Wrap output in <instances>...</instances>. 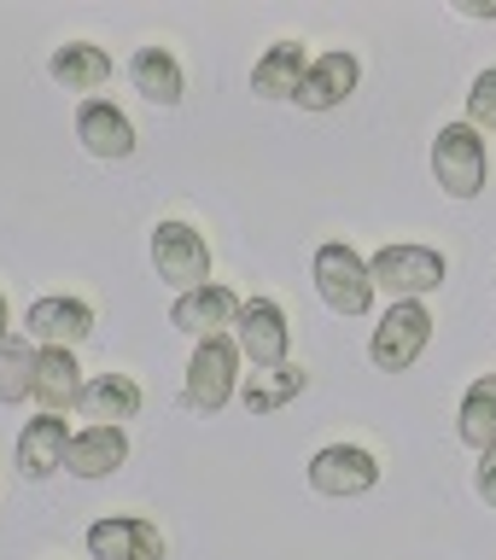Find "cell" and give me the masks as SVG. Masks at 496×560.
I'll return each instance as SVG.
<instances>
[{
  "instance_id": "1",
  "label": "cell",
  "mask_w": 496,
  "mask_h": 560,
  "mask_svg": "<svg viewBox=\"0 0 496 560\" xmlns=\"http://www.w3.org/2000/svg\"><path fill=\"white\" fill-rule=\"evenodd\" d=\"M234 397H240V345H234V332L199 339V345H193V357H187L182 402L193 415H222Z\"/></svg>"
},
{
  "instance_id": "2",
  "label": "cell",
  "mask_w": 496,
  "mask_h": 560,
  "mask_svg": "<svg viewBox=\"0 0 496 560\" xmlns=\"http://www.w3.org/2000/svg\"><path fill=\"white\" fill-rule=\"evenodd\" d=\"M445 275H450L445 252H432V245H415V240L380 245V252L368 257V280H374V292H385L392 304L438 292V287H445Z\"/></svg>"
},
{
  "instance_id": "3",
  "label": "cell",
  "mask_w": 496,
  "mask_h": 560,
  "mask_svg": "<svg viewBox=\"0 0 496 560\" xmlns=\"http://www.w3.org/2000/svg\"><path fill=\"white\" fill-rule=\"evenodd\" d=\"M310 280H315V292H322V304L333 315H368L374 310V280H368V257L357 245H345V240L315 245Z\"/></svg>"
},
{
  "instance_id": "4",
  "label": "cell",
  "mask_w": 496,
  "mask_h": 560,
  "mask_svg": "<svg viewBox=\"0 0 496 560\" xmlns=\"http://www.w3.org/2000/svg\"><path fill=\"white\" fill-rule=\"evenodd\" d=\"M432 345V310L420 304V298H403L380 315L374 339H368V362L380 368V374H410V368L427 357Z\"/></svg>"
},
{
  "instance_id": "5",
  "label": "cell",
  "mask_w": 496,
  "mask_h": 560,
  "mask_svg": "<svg viewBox=\"0 0 496 560\" xmlns=\"http://www.w3.org/2000/svg\"><path fill=\"white\" fill-rule=\"evenodd\" d=\"M432 175L450 199H480L485 182H491V152H485V135L468 129V122H445L432 140Z\"/></svg>"
},
{
  "instance_id": "6",
  "label": "cell",
  "mask_w": 496,
  "mask_h": 560,
  "mask_svg": "<svg viewBox=\"0 0 496 560\" xmlns=\"http://www.w3.org/2000/svg\"><path fill=\"white\" fill-rule=\"evenodd\" d=\"M152 269L164 287L175 292H193V287H210V245L193 222H158L152 228Z\"/></svg>"
},
{
  "instance_id": "7",
  "label": "cell",
  "mask_w": 496,
  "mask_h": 560,
  "mask_svg": "<svg viewBox=\"0 0 496 560\" xmlns=\"http://www.w3.org/2000/svg\"><path fill=\"white\" fill-rule=\"evenodd\" d=\"M304 472H310L315 497H333V502L368 497V490L380 485V462H374V450H362V444H327V450H315Z\"/></svg>"
},
{
  "instance_id": "8",
  "label": "cell",
  "mask_w": 496,
  "mask_h": 560,
  "mask_svg": "<svg viewBox=\"0 0 496 560\" xmlns=\"http://www.w3.org/2000/svg\"><path fill=\"white\" fill-rule=\"evenodd\" d=\"M234 345L252 368H280L292 350V327H287V310L275 298H245L240 304V322H234Z\"/></svg>"
},
{
  "instance_id": "9",
  "label": "cell",
  "mask_w": 496,
  "mask_h": 560,
  "mask_svg": "<svg viewBox=\"0 0 496 560\" xmlns=\"http://www.w3.org/2000/svg\"><path fill=\"white\" fill-rule=\"evenodd\" d=\"M357 82H362L357 52L333 47V52H322V59H310V70H304V82H298L292 105H298V112H339V105L357 94Z\"/></svg>"
},
{
  "instance_id": "10",
  "label": "cell",
  "mask_w": 496,
  "mask_h": 560,
  "mask_svg": "<svg viewBox=\"0 0 496 560\" xmlns=\"http://www.w3.org/2000/svg\"><path fill=\"white\" fill-rule=\"evenodd\" d=\"M240 322V298L228 292V287H193V292H175V304H170V327L175 332H187L193 345L199 339H217V332H228Z\"/></svg>"
},
{
  "instance_id": "11",
  "label": "cell",
  "mask_w": 496,
  "mask_h": 560,
  "mask_svg": "<svg viewBox=\"0 0 496 560\" xmlns=\"http://www.w3.org/2000/svg\"><path fill=\"white\" fill-rule=\"evenodd\" d=\"M88 555L94 560H164V537L140 514H105L88 525Z\"/></svg>"
},
{
  "instance_id": "12",
  "label": "cell",
  "mask_w": 496,
  "mask_h": 560,
  "mask_svg": "<svg viewBox=\"0 0 496 560\" xmlns=\"http://www.w3.org/2000/svg\"><path fill=\"white\" fill-rule=\"evenodd\" d=\"M88 332H94V310L82 298H35L24 310V339L30 345H65L77 350Z\"/></svg>"
},
{
  "instance_id": "13",
  "label": "cell",
  "mask_w": 496,
  "mask_h": 560,
  "mask_svg": "<svg viewBox=\"0 0 496 560\" xmlns=\"http://www.w3.org/2000/svg\"><path fill=\"white\" fill-rule=\"evenodd\" d=\"M30 397L42 402L47 415L77 409V397H82V362H77V350L35 345V385H30Z\"/></svg>"
},
{
  "instance_id": "14",
  "label": "cell",
  "mask_w": 496,
  "mask_h": 560,
  "mask_svg": "<svg viewBox=\"0 0 496 560\" xmlns=\"http://www.w3.org/2000/svg\"><path fill=\"white\" fill-rule=\"evenodd\" d=\"M77 140L105 164H123L135 152V122L117 112L112 100H82L77 105Z\"/></svg>"
},
{
  "instance_id": "15",
  "label": "cell",
  "mask_w": 496,
  "mask_h": 560,
  "mask_svg": "<svg viewBox=\"0 0 496 560\" xmlns=\"http://www.w3.org/2000/svg\"><path fill=\"white\" fill-rule=\"evenodd\" d=\"M65 450H70V427L65 415H35L24 420V432H18V472L24 479H53V472L65 467Z\"/></svg>"
},
{
  "instance_id": "16",
  "label": "cell",
  "mask_w": 496,
  "mask_h": 560,
  "mask_svg": "<svg viewBox=\"0 0 496 560\" xmlns=\"http://www.w3.org/2000/svg\"><path fill=\"white\" fill-rule=\"evenodd\" d=\"M129 462V432L123 427H82L70 432V450H65V472L77 479H105Z\"/></svg>"
},
{
  "instance_id": "17",
  "label": "cell",
  "mask_w": 496,
  "mask_h": 560,
  "mask_svg": "<svg viewBox=\"0 0 496 560\" xmlns=\"http://www.w3.org/2000/svg\"><path fill=\"white\" fill-rule=\"evenodd\" d=\"M77 409L88 427H123V420L140 415V385L129 374H94V380H82Z\"/></svg>"
},
{
  "instance_id": "18",
  "label": "cell",
  "mask_w": 496,
  "mask_h": 560,
  "mask_svg": "<svg viewBox=\"0 0 496 560\" xmlns=\"http://www.w3.org/2000/svg\"><path fill=\"white\" fill-rule=\"evenodd\" d=\"M129 77H135V94L147 105H164V112H170V105H182V94H187L182 59H175L170 47H135Z\"/></svg>"
},
{
  "instance_id": "19",
  "label": "cell",
  "mask_w": 496,
  "mask_h": 560,
  "mask_svg": "<svg viewBox=\"0 0 496 560\" xmlns=\"http://www.w3.org/2000/svg\"><path fill=\"white\" fill-rule=\"evenodd\" d=\"M304 70H310L304 42H269L263 59L252 65V94L257 100H292L298 82H304Z\"/></svg>"
},
{
  "instance_id": "20",
  "label": "cell",
  "mask_w": 496,
  "mask_h": 560,
  "mask_svg": "<svg viewBox=\"0 0 496 560\" xmlns=\"http://www.w3.org/2000/svg\"><path fill=\"white\" fill-rule=\"evenodd\" d=\"M47 70L59 88H70V94H100V88L112 82V52L94 47V42H65L47 59Z\"/></svg>"
},
{
  "instance_id": "21",
  "label": "cell",
  "mask_w": 496,
  "mask_h": 560,
  "mask_svg": "<svg viewBox=\"0 0 496 560\" xmlns=\"http://www.w3.org/2000/svg\"><path fill=\"white\" fill-rule=\"evenodd\" d=\"M310 385V374L298 362H280V368H257V374H245L240 385V402H245V415H275V409H287V402L298 397Z\"/></svg>"
},
{
  "instance_id": "22",
  "label": "cell",
  "mask_w": 496,
  "mask_h": 560,
  "mask_svg": "<svg viewBox=\"0 0 496 560\" xmlns=\"http://www.w3.org/2000/svg\"><path fill=\"white\" fill-rule=\"evenodd\" d=\"M455 432H462L468 450H491V444H496V374H480V380L462 392Z\"/></svg>"
},
{
  "instance_id": "23",
  "label": "cell",
  "mask_w": 496,
  "mask_h": 560,
  "mask_svg": "<svg viewBox=\"0 0 496 560\" xmlns=\"http://www.w3.org/2000/svg\"><path fill=\"white\" fill-rule=\"evenodd\" d=\"M35 385V345L30 339H12L0 345V402H24Z\"/></svg>"
},
{
  "instance_id": "24",
  "label": "cell",
  "mask_w": 496,
  "mask_h": 560,
  "mask_svg": "<svg viewBox=\"0 0 496 560\" xmlns=\"http://www.w3.org/2000/svg\"><path fill=\"white\" fill-rule=\"evenodd\" d=\"M468 129H480V135H496V65L491 70H480L473 77V88H468Z\"/></svg>"
},
{
  "instance_id": "25",
  "label": "cell",
  "mask_w": 496,
  "mask_h": 560,
  "mask_svg": "<svg viewBox=\"0 0 496 560\" xmlns=\"http://www.w3.org/2000/svg\"><path fill=\"white\" fill-rule=\"evenodd\" d=\"M473 485H480V502L496 514V444L480 450V472H473Z\"/></svg>"
},
{
  "instance_id": "26",
  "label": "cell",
  "mask_w": 496,
  "mask_h": 560,
  "mask_svg": "<svg viewBox=\"0 0 496 560\" xmlns=\"http://www.w3.org/2000/svg\"><path fill=\"white\" fill-rule=\"evenodd\" d=\"M455 12H462V18H496V7H491V0H485V7H473V0H462Z\"/></svg>"
},
{
  "instance_id": "27",
  "label": "cell",
  "mask_w": 496,
  "mask_h": 560,
  "mask_svg": "<svg viewBox=\"0 0 496 560\" xmlns=\"http://www.w3.org/2000/svg\"><path fill=\"white\" fill-rule=\"evenodd\" d=\"M12 339V310H7V292H0V345Z\"/></svg>"
}]
</instances>
